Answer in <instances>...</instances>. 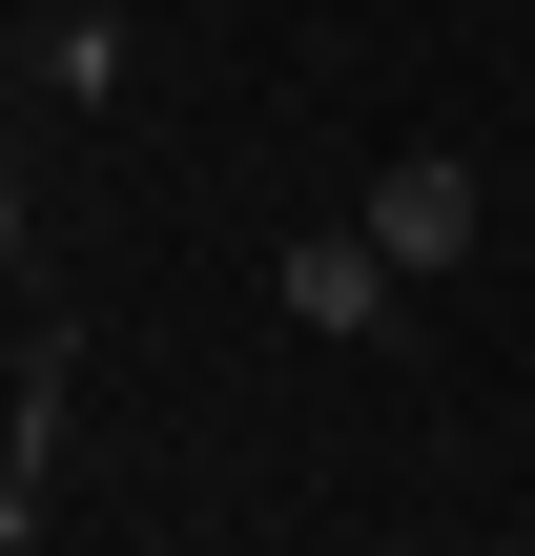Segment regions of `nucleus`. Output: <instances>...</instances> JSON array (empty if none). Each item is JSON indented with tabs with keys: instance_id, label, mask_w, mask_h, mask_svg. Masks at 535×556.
Listing matches in <instances>:
<instances>
[{
	"instance_id": "f257e3e1",
	"label": "nucleus",
	"mask_w": 535,
	"mask_h": 556,
	"mask_svg": "<svg viewBox=\"0 0 535 556\" xmlns=\"http://www.w3.org/2000/svg\"><path fill=\"white\" fill-rule=\"evenodd\" d=\"M371 248H392V289H454L474 268V165L454 144H412V165H371V206H351Z\"/></svg>"
},
{
	"instance_id": "f03ea898",
	"label": "nucleus",
	"mask_w": 535,
	"mask_h": 556,
	"mask_svg": "<svg viewBox=\"0 0 535 556\" xmlns=\"http://www.w3.org/2000/svg\"><path fill=\"white\" fill-rule=\"evenodd\" d=\"M268 309L351 351V330H392V248H371V227H289V248H268Z\"/></svg>"
}]
</instances>
